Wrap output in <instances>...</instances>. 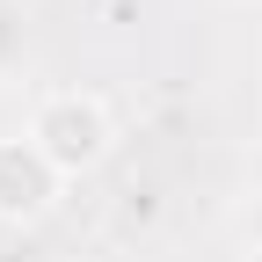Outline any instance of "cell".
Here are the masks:
<instances>
[{
	"label": "cell",
	"mask_w": 262,
	"mask_h": 262,
	"mask_svg": "<svg viewBox=\"0 0 262 262\" xmlns=\"http://www.w3.org/2000/svg\"><path fill=\"white\" fill-rule=\"evenodd\" d=\"M29 139H37V153L66 175V168L102 160V146H110V117H102V102H88V95H51V102L37 110V124H29Z\"/></svg>",
	"instance_id": "1"
},
{
	"label": "cell",
	"mask_w": 262,
	"mask_h": 262,
	"mask_svg": "<svg viewBox=\"0 0 262 262\" xmlns=\"http://www.w3.org/2000/svg\"><path fill=\"white\" fill-rule=\"evenodd\" d=\"M58 189V168L37 153V139H0V219H37Z\"/></svg>",
	"instance_id": "2"
},
{
	"label": "cell",
	"mask_w": 262,
	"mask_h": 262,
	"mask_svg": "<svg viewBox=\"0 0 262 262\" xmlns=\"http://www.w3.org/2000/svg\"><path fill=\"white\" fill-rule=\"evenodd\" d=\"M22 58H29V15H22V0H0V80Z\"/></svg>",
	"instance_id": "3"
},
{
	"label": "cell",
	"mask_w": 262,
	"mask_h": 262,
	"mask_svg": "<svg viewBox=\"0 0 262 262\" xmlns=\"http://www.w3.org/2000/svg\"><path fill=\"white\" fill-rule=\"evenodd\" d=\"M248 241L262 248V189H255V204H248Z\"/></svg>",
	"instance_id": "4"
}]
</instances>
